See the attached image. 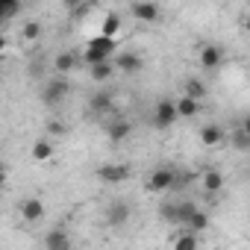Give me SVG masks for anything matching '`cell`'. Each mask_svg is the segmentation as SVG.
<instances>
[{
    "mask_svg": "<svg viewBox=\"0 0 250 250\" xmlns=\"http://www.w3.org/2000/svg\"><path fill=\"white\" fill-rule=\"evenodd\" d=\"M118 56V39H106V36H91L88 39V44H85V50H83V62L88 65V68H94V65H103V62H112Z\"/></svg>",
    "mask_w": 250,
    "mask_h": 250,
    "instance_id": "cell-1",
    "label": "cell"
},
{
    "mask_svg": "<svg viewBox=\"0 0 250 250\" xmlns=\"http://www.w3.org/2000/svg\"><path fill=\"white\" fill-rule=\"evenodd\" d=\"M180 186V174L174 165H156L147 177V191L150 194H165V191H174Z\"/></svg>",
    "mask_w": 250,
    "mask_h": 250,
    "instance_id": "cell-2",
    "label": "cell"
},
{
    "mask_svg": "<svg viewBox=\"0 0 250 250\" xmlns=\"http://www.w3.org/2000/svg\"><path fill=\"white\" fill-rule=\"evenodd\" d=\"M68 94H71V83H68V77H59V74H53L44 85H42V103L47 106V109H56V106H62L65 100H68Z\"/></svg>",
    "mask_w": 250,
    "mask_h": 250,
    "instance_id": "cell-3",
    "label": "cell"
},
{
    "mask_svg": "<svg viewBox=\"0 0 250 250\" xmlns=\"http://www.w3.org/2000/svg\"><path fill=\"white\" fill-rule=\"evenodd\" d=\"M177 121H180L177 100H174V97H162V100H156L153 115H150V124H153V127H156V130H171Z\"/></svg>",
    "mask_w": 250,
    "mask_h": 250,
    "instance_id": "cell-4",
    "label": "cell"
},
{
    "mask_svg": "<svg viewBox=\"0 0 250 250\" xmlns=\"http://www.w3.org/2000/svg\"><path fill=\"white\" fill-rule=\"evenodd\" d=\"M180 221H183L180 227L186 232H194V235L206 232V227H209V215L203 209H197L194 203H180Z\"/></svg>",
    "mask_w": 250,
    "mask_h": 250,
    "instance_id": "cell-5",
    "label": "cell"
},
{
    "mask_svg": "<svg viewBox=\"0 0 250 250\" xmlns=\"http://www.w3.org/2000/svg\"><path fill=\"white\" fill-rule=\"evenodd\" d=\"M106 139L112 142V145H121V142H127L130 136H133V121L127 118V115H121V112H115V115H109V121H106Z\"/></svg>",
    "mask_w": 250,
    "mask_h": 250,
    "instance_id": "cell-6",
    "label": "cell"
},
{
    "mask_svg": "<svg viewBox=\"0 0 250 250\" xmlns=\"http://www.w3.org/2000/svg\"><path fill=\"white\" fill-rule=\"evenodd\" d=\"M130 215H133V206H130L127 200L115 197V200H109V203H106L103 221H106V227H112V229H121V227H127Z\"/></svg>",
    "mask_w": 250,
    "mask_h": 250,
    "instance_id": "cell-7",
    "label": "cell"
},
{
    "mask_svg": "<svg viewBox=\"0 0 250 250\" xmlns=\"http://www.w3.org/2000/svg\"><path fill=\"white\" fill-rule=\"evenodd\" d=\"M224 62H227V50H224L221 44L206 42V44L197 47V65H200L203 71H218Z\"/></svg>",
    "mask_w": 250,
    "mask_h": 250,
    "instance_id": "cell-8",
    "label": "cell"
},
{
    "mask_svg": "<svg viewBox=\"0 0 250 250\" xmlns=\"http://www.w3.org/2000/svg\"><path fill=\"white\" fill-rule=\"evenodd\" d=\"M94 177H97L100 183H106V186H121V183H127V180L133 177V171H130V165H121V162H106V165H97Z\"/></svg>",
    "mask_w": 250,
    "mask_h": 250,
    "instance_id": "cell-9",
    "label": "cell"
},
{
    "mask_svg": "<svg viewBox=\"0 0 250 250\" xmlns=\"http://www.w3.org/2000/svg\"><path fill=\"white\" fill-rule=\"evenodd\" d=\"M18 212H21V218H24L27 224H36V221H42V218H44L47 206H44V200H42V197H24V200L18 203Z\"/></svg>",
    "mask_w": 250,
    "mask_h": 250,
    "instance_id": "cell-10",
    "label": "cell"
},
{
    "mask_svg": "<svg viewBox=\"0 0 250 250\" xmlns=\"http://www.w3.org/2000/svg\"><path fill=\"white\" fill-rule=\"evenodd\" d=\"M44 250H74V241H71V232L65 229V227H53V229H47V235H44Z\"/></svg>",
    "mask_w": 250,
    "mask_h": 250,
    "instance_id": "cell-11",
    "label": "cell"
},
{
    "mask_svg": "<svg viewBox=\"0 0 250 250\" xmlns=\"http://www.w3.org/2000/svg\"><path fill=\"white\" fill-rule=\"evenodd\" d=\"M115 68H118V74H139V71H145V59L133 50H121L115 56Z\"/></svg>",
    "mask_w": 250,
    "mask_h": 250,
    "instance_id": "cell-12",
    "label": "cell"
},
{
    "mask_svg": "<svg viewBox=\"0 0 250 250\" xmlns=\"http://www.w3.org/2000/svg\"><path fill=\"white\" fill-rule=\"evenodd\" d=\"M130 15L136 18V21H142V24H156L159 18H162V6H156V3H130Z\"/></svg>",
    "mask_w": 250,
    "mask_h": 250,
    "instance_id": "cell-13",
    "label": "cell"
},
{
    "mask_svg": "<svg viewBox=\"0 0 250 250\" xmlns=\"http://www.w3.org/2000/svg\"><path fill=\"white\" fill-rule=\"evenodd\" d=\"M80 62H83V56H77L74 50H62V53H56V59H53V71H56L59 77H68V74H74V71L80 68Z\"/></svg>",
    "mask_w": 250,
    "mask_h": 250,
    "instance_id": "cell-14",
    "label": "cell"
},
{
    "mask_svg": "<svg viewBox=\"0 0 250 250\" xmlns=\"http://www.w3.org/2000/svg\"><path fill=\"white\" fill-rule=\"evenodd\" d=\"M200 142L206 145V147H218V145H224L227 142V133H224V127L221 124H203L200 127Z\"/></svg>",
    "mask_w": 250,
    "mask_h": 250,
    "instance_id": "cell-15",
    "label": "cell"
},
{
    "mask_svg": "<svg viewBox=\"0 0 250 250\" xmlns=\"http://www.w3.org/2000/svg\"><path fill=\"white\" fill-rule=\"evenodd\" d=\"M112 106H115L112 91H94V94L88 97V109H91L94 115H115Z\"/></svg>",
    "mask_w": 250,
    "mask_h": 250,
    "instance_id": "cell-16",
    "label": "cell"
},
{
    "mask_svg": "<svg viewBox=\"0 0 250 250\" xmlns=\"http://www.w3.org/2000/svg\"><path fill=\"white\" fill-rule=\"evenodd\" d=\"M33 159L36 162H50L53 159V153H56V142L50 139V136H42V139H36L33 142Z\"/></svg>",
    "mask_w": 250,
    "mask_h": 250,
    "instance_id": "cell-17",
    "label": "cell"
},
{
    "mask_svg": "<svg viewBox=\"0 0 250 250\" xmlns=\"http://www.w3.org/2000/svg\"><path fill=\"white\" fill-rule=\"evenodd\" d=\"M200 186H203V191H206L209 197H215V194H221V188H224V174H221L218 168H206L203 177H200Z\"/></svg>",
    "mask_w": 250,
    "mask_h": 250,
    "instance_id": "cell-18",
    "label": "cell"
},
{
    "mask_svg": "<svg viewBox=\"0 0 250 250\" xmlns=\"http://www.w3.org/2000/svg\"><path fill=\"white\" fill-rule=\"evenodd\" d=\"M183 94L200 103V100L209 94V88H206V83H203L200 77H186V80H183Z\"/></svg>",
    "mask_w": 250,
    "mask_h": 250,
    "instance_id": "cell-19",
    "label": "cell"
},
{
    "mask_svg": "<svg viewBox=\"0 0 250 250\" xmlns=\"http://www.w3.org/2000/svg\"><path fill=\"white\" fill-rule=\"evenodd\" d=\"M121 33V15L118 12H106V18H103V27H100V36H106V39H115Z\"/></svg>",
    "mask_w": 250,
    "mask_h": 250,
    "instance_id": "cell-20",
    "label": "cell"
},
{
    "mask_svg": "<svg viewBox=\"0 0 250 250\" xmlns=\"http://www.w3.org/2000/svg\"><path fill=\"white\" fill-rule=\"evenodd\" d=\"M115 59L112 62H103V65H94V68H88V74H91V80L94 83H106V80H112L115 77Z\"/></svg>",
    "mask_w": 250,
    "mask_h": 250,
    "instance_id": "cell-21",
    "label": "cell"
},
{
    "mask_svg": "<svg viewBox=\"0 0 250 250\" xmlns=\"http://www.w3.org/2000/svg\"><path fill=\"white\" fill-rule=\"evenodd\" d=\"M174 250H200V235L183 229V232L174 238Z\"/></svg>",
    "mask_w": 250,
    "mask_h": 250,
    "instance_id": "cell-22",
    "label": "cell"
},
{
    "mask_svg": "<svg viewBox=\"0 0 250 250\" xmlns=\"http://www.w3.org/2000/svg\"><path fill=\"white\" fill-rule=\"evenodd\" d=\"M177 112H180V118H194V115H197V112H200V103H197V100H191V97H186V94H183V97H180V100H177Z\"/></svg>",
    "mask_w": 250,
    "mask_h": 250,
    "instance_id": "cell-23",
    "label": "cell"
},
{
    "mask_svg": "<svg viewBox=\"0 0 250 250\" xmlns=\"http://www.w3.org/2000/svg\"><path fill=\"white\" fill-rule=\"evenodd\" d=\"M159 218H162L165 224H177V227H180V224H183V221H180V203H162V206H159Z\"/></svg>",
    "mask_w": 250,
    "mask_h": 250,
    "instance_id": "cell-24",
    "label": "cell"
},
{
    "mask_svg": "<svg viewBox=\"0 0 250 250\" xmlns=\"http://www.w3.org/2000/svg\"><path fill=\"white\" fill-rule=\"evenodd\" d=\"M21 39H24V42H39V39H42V24H39V21H24Z\"/></svg>",
    "mask_w": 250,
    "mask_h": 250,
    "instance_id": "cell-25",
    "label": "cell"
},
{
    "mask_svg": "<svg viewBox=\"0 0 250 250\" xmlns=\"http://www.w3.org/2000/svg\"><path fill=\"white\" fill-rule=\"evenodd\" d=\"M229 142H232V147H235L238 153H250V136H247L241 127H235V133H232Z\"/></svg>",
    "mask_w": 250,
    "mask_h": 250,
    "instance_id": "cell-26",
    "label": "cell"
},
{
    "mask_svg": "<svg viewBox=\"0 0 250 250\" xmlns=\"http://www.w3.org/2000/svg\"><path fill=\"white\" fill-rule=\"evenodd\" d=\"M18 12H21V3H15V0H6V3L0 6V21H12Z\"/></svg>",
    "mask_w": 250,
    "mask_h": 250,
    "instance_id": "cell-27",
    "label": "cell"
},
{
    "mask_svg": "<svg viewBox=\"0 0 250 250\" xmlns=\"http://www.w3.org/2000/svg\"><path fill=\"white\" fill-rule=\"evenodd\" d=\"M238 127H241V130H244V133L250 136V112H247V115L241 118V124H238Z\"/></svg>",
    "mask_w": 250,
    "mask_h": 250,
    "instance_id": "cell-28",
    "label": "cell"
},
{
    "mask_svg": "<svg viewBox=\"0 0 250 250\" xmlns=\"http://www.w3.org/2000/svg\"><path fill=\"white\" fill-rule=\"evenodd\" d=\"M244 30H247V33H250V12H247V15H244Z\"/></svg>",
    "mask_w": 250,
    "mask_h": 250,
    "instance_id": "cell-29",
    "label": "cell"
}]
</instances>
